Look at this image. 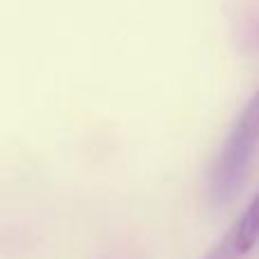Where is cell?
I'll return each instance as SVG.
<instances>
[{
	"label": "cell",
	"instance_id": "cell-1",
	"mask_svg": "<svg viewBox=\"0 0 259 259\" xmlns=\"http://www.w3.org/2000/svg\"><path fill=\"white\" fill-rule=\"evenodd\" d=\"M259 141V89L243 105L241 114L232 123L221 150L211 164L209 196L214 202L225 205L239 193L250 168L252 155Z\"/></svg>",
	"mask_w": 259,
	"mask_h": 259
},
{
	"label": "cell",
	"instance_id": "cell-3",
	"mask_svg": "<svg viewBox=\"0 0 259 259\" xmlns=\"http://www.w3.org/2000/svg\"><path fill=\"white\" fill-rule=\"evenodd\" d=\"M239 257H243V255L239 252V248H237V241H234L232 230H228L225 237L216 243L214 250H211L205 259H239Z\"/></svg>",
	"mask_w": 259,
	"mask_h": 259
},
{
	"label": "cell",
	"instance_id": "cell-2",
	"mask_svg": "<svg viewBox=\"0 0 259 259\" xmlns=\"http://www.w3.org/2000/svg\"><path fill=\"white\" fill-rule=\"evenodd\" d=\"M230 230H232L234 241H237V248L241 255L250 252L257 246V241H259V193L252 198L250 205L243 209V214L239 216V221Z\"/></svg>",
	"mask_w": 259,
	"mask_h": 259
}]
</instances>
